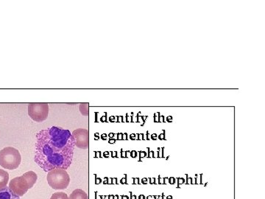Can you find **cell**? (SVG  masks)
I'll return each mask as SVG.
<instances>
[{"label":"cell","instance_id":"6da1fadb","mask_svg":"<svg viewBox=\"0 0 265 199\" xmlns=\"http://www.w3.org/2000/svg\"><path fill=\"white\" fill-rule=\"evenodd\" d=\"M35 162L45 172L67 170L73 159L75 141L69 130L52 126L36 134Z\"/></svg>","mask_w":265,"mask_h":199},{"label":"cell","instance_id":"7a4b0ae2","mask_svg":"<svg viewBox=\"0 0 265 199\" xmlns=\"http://www.w3.org/2000/svg\"><path fill=\"white\" fill-rule=\"evenodd\" d=\"M38 176L33 171H28L22 176L14 178L10 181L9 188L18 196L22 197L31 189L36 182Z\"/></svg>","mask_w":265,"mask_h":199},{"label":"cell","instance_id":"3957f363","mask_svg":"<svg viewBox=\"0 0 265 199\" xmlns=\"http://www.w3.org/2000/svg\"><path fill=\"white\" fill-rule=\"evenodd\" d=\"M21 162L22 157L15 147H6L0 151V165L5 169H17Z\"/></svg>","mask_w":265,"mask_h":199},{"label":"cell","instance_id":"277c9868","mask_svg":"<svg viewBox=\"0 0 265 199\" xmlns=\"http://www.w3.org/2000/svg\"><path fill=\"white\" fill-rule=\"evenodd\" d=\"M46 180L53 190H65L70 184V177L66 170L56 168L48 172Z\"/></svg>","mask_w":265,"mask_h":199},{"label":"cell","instance_id":"5b68a950","mask_svg":"<svg viewBox=\"0 0 265 199\" xmlns=\"http://www.w3.org/2000/svg\"><path fill=\"white\" fill-rule=\"evenodd\" d=\"M49 106L44 103H33L28 105V115L37 123H41L48 118Z\"/></svg>","mask_w":265,"mask_h":199},{"label":"cell","instance_id":"8992f818","mask_svg":"<svg viewBox=\"0 0 265 199\" xmlns=\"http://www.w3.org/2000/svg\"><path fill=\"white\" fill-rule=\"evenodd\" d=\"M75 141V146L80 149L89 147V131L84 128H78L72 133Z\"/></svg>","mask_w":265,"mask_h":199},{"label":"cell","instance_id":"52a82bcc","mask_svg":"<svg viewBox=\"0 0 265 199\" xmlns=\"http://www.w3.org/2000/svg\"><path fill=\"white\" fill-rule=\"evenodd\" d=\"M0 199H20L9 187L0 189Z\"/></svg>","mask_w":265,"mask_h":199},{"label":"cell","instance_id":"ba28073f","mask_svg":"<svg viewBox=\"0 0 265 199\" xmlns=\"http://www.w3.org/2000/svg\"><path fill=\"white\" fill-rule=\"evenodd\" d=\"M70 199H88L87 193L81 189H76L70 194Z\"/></svg>","mask_w":265,"mask_h":199},{"label":"cell","instance_id":"9c48e42d","mask_svg":"<svg viewBox=\"0 0 265 199\" xmlns=\"http://www.w3.org/2000/svg\"><path fill=\"white\" fill-rule=\"evenodd\" d=\"M9 181V173L6 172L4 170L0 169V189L5 188L7 187L8 183Z\"/></svg>","mask_w":265,"mask_h":199},{"label":"cell","instance_id":"30bf717a","mask_svg":"<svg viewBox=\"0 0 265 199\" xmlns=\"http://www.w3.org/2000/svg\"><path fill=\"white\" fill-rule=\"evenodd\" d=\"M50 199H70L65 192H55L52 194Z\"/></svg>","mask_w":265,"mask_h":199},{"label":"cell","instance_id":"8fae6325","mask_svg":"<svg viewBox=\"0 0 265 199\" xmlns=\"http://www.w3.org/2000/svg\"><path fill=\"white\" fill-rule=\"evenodd\" d=\"M80 113L83 116H88L89 112H88V104H81L80 105Z\"/></svg>","mask_w":265,"mask_h":199},{"label":"cell","instance_id":"7c38bea8","mask_svg":"<svg viewBox=\"0 0 265 199\" xmlns=\"http://www.w3.org/2000/svg\"><path fill=\"white\" fill-rule=\"evenodd\" d=\"M185 183L186 180L184 179V178H177V184H178V185H177V188H181V187H180V185H181V184H185Z\"/></svg>","mask_w":265,"mask_h":199},{"label":"cell","instance_id":"4fadbf2b","mask_svg":"<svg viewBox=\"0 0 265 199\" xmlns=\"http://www.w3.org/2000/svg\"><path fill=\"white\" fill-rule=\"evenodd\" d=\"M186 179V184H194L193 182V179H192V177H189V176H188V174L185 175Z\"/></svg>","mask_w":265,"mask_h":199},{"label":"cell","instance_id":"5bb4252c","mask_svg":"<svg viewBox=\"0 0 265 199\" xmlns=\"http://www.w3.org/2000/svg\"><path fill=\"white\" fill-rule=\"evenodd\" d=\"M168 177L162 178L161 176H158V184H166V180Z\"/></svg>","mask_w":265,"mask_h":199},{"label":"cell","instance_id":"9a60e30c","mask_svg":"<svg viewBox=\"0 0 265 199\" xmlns=\"http://www.w3.org/2000/svg\"><path fill=\"white\" fill-rule=\"evenodd\" d=\"M165 134H166V131H165V130H163V131H162V134H159L158 136V139H160V140H166Z\"/></svg>","mask_w":265,"mask_h":199},{"label":"cell","instance_id":"2e32d148","mask_svg":"<svg viewBox=\"0 0 265 199\" xmlns=\"http://www.w3.org/2000/svg\"><path fill=\"white\" fill-rule=\"evenodd\" d=\"M160 116V112H156V113L154 114V122L155 123H159L158 120Z\"/></svg>","mask_w":265,"mask_h":199},{"label":"cell","instance_id":"e0dca14e","mask_svg":"<svg viewBox=\"0 0 265 199\" xmlns=\"http://www.w3.org/2000/svg\"><path fill=\"white\" fill-rule=\"evenodd\" d=\"M168 182L170 184H175L176 183V179L174 177L168 178Z\"/></svg>","mask_w":265,"mask_h":199},{"label":"cell","instance_id":"ac0fdd59","mask_svg":"<svg viewBox=\"0 0 265 199\" xmlns=\"http://www.w3.org/2000/svg\"><path fill=\"white\" fill-rule=\"evenodd\" d=\"M147 150H148V157L149 158H155V153H154V152H151L150 147H148L147 148Z\"/></svg>","mask_w":265,"mask_h":199},{"label":"cell","instance_id":"d6986e66","mask_svg":"<svg viewBox=\"0 0 265 199\" xmlns=\"http://www.w3.org/2000/svg\"><path fill=\"white\" fill-rule=\"evenodd\" d=\"M148 181H150L151 184H157L156 179H155V178H150V179H148Z\"/></svg>","mask_w":265,"mask_h":199},{"label":"cell","instance_id":"ffe728a7","mask_svg":"<svg viewBox=\"0 0 265 199\" xmlns=\"http://www.w3.org/2000/svg\"><path fill=\"white\" fill-rule=\"evenodd\" d=\"M158 122L159 123H165V117L163 116V115L159 117Z\"/></svg>","mask_w":265,"mask_h":199},{"label":"cell","instance_id":"44dd1931","mask_svg":"<svg viewBox=\"0 0 265 199\" xmlns=\"http://www.w3.org/2000/svg\"><path fill=\"white\" fill-rule=\"evenodd\" d=\"M161 153H162V152H161V148L160 147H158V152H157L156 158H162V155H161Z\"/></svg>","mask_w":265,"mask_h":199},{"label":"cell","instance_id":"7402d4cb","mask_svg":"<svg viewBox=\"0 0 265 199\" xmlns=\"http://www.w3.org/2000/svg\"><path fill=\"white\" fill-rule=\"evenodd\" d=\"M158 135L156 134H153L151 135V139H153V140H156Z\"/></svg>","mask_w":265,"mask_h":199},{"label":"cell","instance_id":"603a6c76","mask_svg":"<svg viewBox=\"0 0 265 199\" xmlns=\"http://www.w3.org/2000/svg\"><path fill=\"white\" fill-rule=\"evenodd\" d=\"M141 183H143L144 184H147L148 183V179L147 178H144V179L141 180Z\"/></svg>","mask_w":265,"mask_h":199},{"label":"cell","instance_id":"cb8c5ba5","mask_svg":"<svg viewBox=\"0 0 265 199\" xmlns=\"http://www.w3.org/2000/svg\"><path fill=\"white\" fill-rule=\"evenodd\" d=\"M167 122H168V123H172L173 122V117L172 116H169L166 119Z\"/></svg>","mask_w":265,"mask_h":199},{"label":"cell","instance_id":"d4e9b609","mask_svg":"<svg viewBox=\"0 0 265 199\" xmlns=\"http://www.w3.org/2000/svg\"><path fill=\"white\" fill-rule=\"evenodd\" d=\"M161 150H162V158H165V147H162Z\"/></svg>","mask_w":265,"mask_h":199},{"label":"cell","instance_id":"484cf974","mask_svg":"<svg viewBox=\"0 0 265 199\" xmlns=\"http://www.w3.org/2000/svg\"><path fill=\"white\" fill-rule=\"evenodd\" d=\"M146 156H147V154H146L145 152H140V158H143V157H146Z\"/></svg>","mask_w":265,"mask_h":199},{"label":"cell","instance_id":"4316f807","mask_svg":"<svg viewBox=\"0 0 265 199\" xmlns=\"http://www.w3.org/2000/svg\"><path fill=\"white\" fill-rule=\"evenodd\" d=\"M197 177H198V175H195V176H194V184H198V183H197Z\"/></svg>","mask_w":265,"mask_h":199},{"label":"cell","instance_id":"83f0119b","mask_svg":"<svg viewBox=\"0 0 265 199\" xmlns=\"http://www.w3.org/2000/svg\"><path fill=\"white\" fill-rule=\"evenodd\" d=\"M200 184H203V174H200Z\"/></svg>","mask_w":265,"mask_h":199},{"label":"cell","instance_id":"f1b7e54d","mask_svg":"<svg viewBox=\"0 0 265 199\" xmlns=\"http://www.w3.org/2000/svg\"><path fill=\"white\" fill-rule=\"evenodd\" d=\"M160 198V195H153V196H152V198L153 199H159Z\"/></svg>","mask_w":265,"mask_h":199},{"label":"cell","instance_id":"f546056e","mask_svg":"<svg viewBox=\"0 0 265 199\" xmlns=\"http://www.w3.org/2000/svg\"><path fill=\"white\" fill-rule=\"evenodd\" d=\"M139 199H146L145 197H144V195H139Z\"/></svg>","mask_w":265,"mask_h":199},{"label":"cell","instance_id":"4dcf8cb0","mask_svg":"<svg viewBox=\"0 0 265 199\" xmlns=\"http://www.w3.org/2000/svg\"><path fill=\"white\" fill-rule=\"evenodd\" d=\"M166 199H173V197L172 195H168L166 197Z\"/></svg>","mask_w":265,"mask_h":199},{"label":"cell","instance_id":"1f68e13d","mask_svg":"<svg viewBox=\"0 0 265 199\" xmlns=\"http://www.w3.org/2000/svg\"><path fill=\"white\" fill-rule=\"evenodd\" d=\"M139 139H143V134H139Z\"/></svg>","mask_w":265,"mask_h":199},{"label":"cell","instance_id":"d6a6232c","mask_svg":"<svg viewBox=\"0 0 265 199\" xmlns=\"http://www.w3.org/2000/svg\"><path fill=\"white\" fill-rule=\"evenodd\" d=\"M162 199H166V198H165V193H164V192H163V193H162Z\"/></svg>","mask_w":265,"mask_h":199},{"label":"cell","instance_id":"836d02e7","mask_svg":"<svg viewBox=\"0 0 265 199\" xmlns=\"http://www.w3.org/2000/svg\"><path fill=\"white\" fill-rule=\"evenodd\" d=\"M146 199H152V196H151V195H149V196H147V198Z\"/></svg>","mask_w":265,"mask_h":199},{"label":"cell","instance_id":"e575fe53","mask_svg":"<svg viewBox=\"0 0 265 199\" xmlns=\"http://www.w3.org/2000/svg\"><path fill=\"white\" fill-rule=\"evenodd\" d=\"M147 140H148V139H149V132H148V131H147Z\"/></svg>","mask_w":265,"mask_h":199},{"label":"cell","instance_id":"d590c367","mask_svg":"<svg viewBox=\"0 0 265 199\" xmlns=\"http://www.w3.org/2000/svg\"><path fill=\"white\" fill-rule=\"evenodd\" d=\"M135 154H136V152H133V154H132L133 157H135Z\"/></svg>","mask_w":265,"mask_h":199},{"label":"cell","instance_id":"8d00e7d4","mask_svg":"<svg viewBox=\"0 0 265 199\" xmlns=\"http://www.w3.org/2000/svg\"><path fill=\"white\" fill-rule=\"evenodd\" d=\"M207 185H208V182H206L205 184H204V187H206Z\"/></svg>","mask_w":265,"mask_h":199},{"label":"cell","instance_id":"74e56055","mask_svg":"<svg viewBox=\"0 0 265 199\" xmlns=\"http://www.w3.org/2000/svg\"><path fill=\"white\" fill-rule=\"evenodd\" d=\"M169 158H170V157H167L166 160H169Z\"/></svg>","mask_w":265,"mask_h":199}]
</instances>
